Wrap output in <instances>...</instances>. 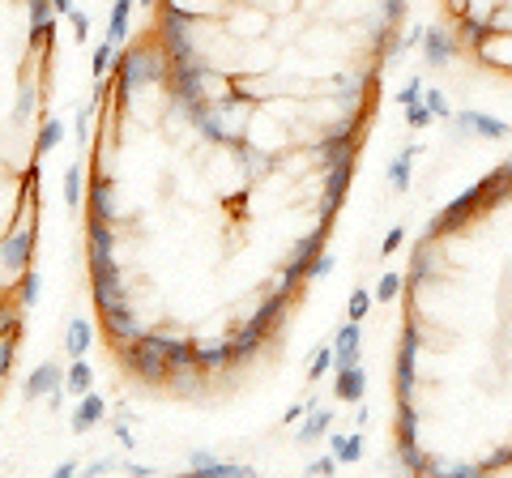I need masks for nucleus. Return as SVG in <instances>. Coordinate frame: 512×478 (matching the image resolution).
<instances>
[{"label":"nucleus","mask_w":512,"mask_h":478,"mask_svg":"<svg viewBox=\"0 0 512 478\" xmlns=\"http://www.w3.org/2000/svg\"><path fill=\"white\" fill-rule=\"evenodd\" d=\"M111 73H116V103H133L137 90L146 86H167L171 77V56L163 52V43H158L154 35L141 39V43H124L116 52V65H111Z\"/></svg>","instance_id":"obj_1"},{"label":"nucleus","mask_w":512,"mask_h":478,"mask_svg":"<svg viewBox=\"0 0 512 478\" xmlns=\"http://www.w3.org/2000/svg\"><path fill=\"white\" fill-rule=\"evenodd\" d=\"M286 304H291V295L286 291H269L261 304H256L248 316H244V325H239L231 333V342H235V363L244 368V363L261 350L269 338H274V329L282 325V316H286Z\"/></svg>","instance_id":"obj_2"},{"label":"nucleus","mask_w":512,"mask_h":478,"mask_svg":"<svg viewBox=\"0 0 512 478\" xmlns=\"http://www.w3.org/2000/svg\"><path fill=\"white\" fill-rule=\"evenodd\" d=\"M116 363L128 372V376H137L141 385H154V389H167V376H171V359H167V350L158 346L154 338V329H146L137 342H124L116 346Z\"/></svg>","instance_id":"obj_3"},{"label":"nucleus","mask_w":512,"mask_h":478,"mask_svg":"<svg viewBox=\"0 0 512 478\" xmlns=\"http://www.w3.org/2000/svg\"><path fill=\"white\" fill-rule=\"evenodd\" d=\"M359 116H350V111H346V116L342 120H333L329 124V129L325 133H320L316 137V163L320 167H333V163H342V158H355L359 154Z\"/></svg>","instance_id":"obj_4"},{"label":"nucleus","mask_w":512,"mask_h":478,"mask_svg":"<svg viewBox=\"0 0 512 478\" xmlns=\"http://www.w3.org/2000/svg\"><path fill=\"white\" fill-rule=\"evenodd\" d=\"M419 350H423V329L410 316V321L402 325V342H397V359H393L397 397H414V389H419Z\"/></svg>","instance_id":"obj_5"},{"label":"nucleus","mask_w":512,"mask_h":478,"mask_svg":"<svg viewBox=\"0 0 512 478\" xmlns=\"http://www.w3.org/2000/svg\"><path fill=\"white\" fill-rule=\"evenodd\" d=\"M35 222H13V227L0 235V274L18 282L30 261H35Z\"/></svg>","instance_id":"obj_6"},{"label":"nucleus","mask_w":512,"mask_h":478,"mask_svg":"<svg viewBox=\"0 0 512 478\" xmlns=\"http://www.w3.org/2000/svg\"><path fill=\"white\" fill-rule=\"evenodd\" d=\"M320 252H325V231H308L295 244V252H291V261H286V269L278 274V282H274V291H286V295H295L303 282L312 278V265L320 261Z\"/></svg>","instance_id":"obj_7"},{"label":"nucleus","mask_w":512,"mask_h":478,"mask_svg":"<svg viewBox=\"0 0 512 478\" xmlns=\"http://www.w3.org/2000/svg\"><path fill=\"white\" fill-rule=\"evenodd\" d=\"M90 265V295H94V308H111L128 299V274L120 269V257H86Z\"/></svg>","instance_id":"obj_8"},{"label":"nucleus","mask_w":512,"mask_h":478,"mask_svg":"<svg viewBox=\"0 0 512 478\" xmlns=\"http://www.w3.org/2000/svg\"><path fill=\"white\" fill-rule=\"evenodd\" d=\"M478 210H487V197H483V184H474V188H466L461 197H453L444 205V210L427 222V235H436V239H448V235H457L466 222L478 214Z\"/></svg>","instance_id":"obj_9"},{"label":"nucleus","mask_w":512,"mask_h":478,"mask_svg":"<svg viewBox=\"0 0 512 478\" xmlns=\"http://www.w3.org/2000/svg\"><path fill=\"white\" fill-rule=\"evenodd\" d=\"M103 316V333H107V342L111 346H124V342H137L141 333H146L150 325L141 321V312L128 304V299H120V304H111V308H103L99 312Z\"/></svg>","instance_id":"obj_10"},{"label":"nucleus","mask_w":512,"mask_h":478,"mask_svg":"<svg viewBox=\"0 0 512 478\" xmlns=\"http://www.w3.org/2000/svg\"><path fill=\"white\" fill-rule=\"evenodd\" d=\"M350 180H355V158H342V163L325 167V193H320V222H325V227H329V218L342 210Z\"/></svg>","instance_id":"obj_11"},{"label":"nucleus","mask_w":512,"mask_h":478,"mask_svg":"<svg viewBox=\"0 0 512 478\" xmlns=\"http://www.w3.org/2000/svg\"><path fill=\"white\" fill-rule=\"evenodd\" d=\"M419 52H423L427 69H448L461 56V35H457V30H444V26H427Z\"/></svg>","instance_id":"obj_12"},{"label":"nucleus","mask_w":512,"mask_h":478,"mask_svg":"<svg viewBox=\"0 0 512 478\" xmlns=\"http://www.w3.org/2000/svg\"><path fill=\"white\" fill-rule=\"evenodd\" d=\"M231 154H235L239 171H244V180H265V175L278 167V158L269 154L265 146H256V137H239L231 146Z\"/></svg>","instance_id":"obj_13"},{"label":"nucleus","mask_w":512,"mask_h":478,"mask_svg":"<svg viewBox=\"0 0 512 478\" xmlns=\"http://www.w3.org/2000/svg\"><path fill=\"white\" fill-rule=\"evenodd\" d=\"M453 124H457V133H466V137H508L512 133L508 120H495L487 111H474V107L453 111Z\"/></svg>","instance_id":"obj_14"},{"label":"nucleus","mask_w":512,"mask_h":478,"mask_svg":"<svg viewBox=\"0 0 512 478\" xmlns=\"http://www.w3.org/2000/svg\"><path fill=\"white\" fill-rule=\"evenodd\" d=\"M86 257H120V231L107 218H86Z\"/></svg>","instance_id":"obj_15"},{"label":"nucleus","mask_w":512,"mask_h":478,"mask_svg":"<svg viewBox=\"0 0 512 478\" xmlns=\"http://www.w3.org/2000/svg\"><path fill=\"white\" fill-rule=\"evenodd\" d=\"M90 214L120 222V193H116V180H111V175H94L90 180Z\"/></svg>","instance_id":"obj_16"},{"label":"nucleus","mask_w":512,"mask_h":478,"mask_svg":"<svg viewBox=\"0 0 512 478\" xmlns=\"http://www.w3.org/2000/svg\"><path fill=\"white\" fill-rule=\"evenodd\" d=\"M56 389H64V368L60 363H39L35 372L26 376V385H22V397L26 402H39V397H47V393H56Z\"/></svg>","instance_id":"obj_17"},{"label":"nucleus","mask_w":512,"mask_h":478,"mask_svg":"<svg viewBox=\"0 0 512 478\" xmlns=\"http://www.w3.org/2000/svg\"><path fill=\"white\" fill-rule=\"evenodd\" d=\"M367 393V376H363V363H350V368H333V397L346 406H359Z\"/></svg>","instance_id":"obj_18"},{"label":"nucleus","mask_w":512,"mask_h":478,"mask_svg":"<svg viewBox=\"0 0 512 478\" xmlns=\"http://www.w3.org/2000/svg\"><path fill=\"white\" fill-rule=\"evenodd\" d=\"M197 363L205 372H231V368H239L235 363V342L231 338H214V342H197Z\"/></svg>","instance_id":"obj_19"},{"label":"nucleus","mask_w":512,"mask_h":478,"mask_svg":"<svg viewBox=\"0 0 512 478\" xmlns=\"http://www.w3.org/2000/svg\"><path fill=\"white\" fill-rule=\"evenodd\" d=\"M333 432V410H325V406H308V414L299 419V432H295V440L299 444H316V440H325Z\"/></svg>","instance_id":"obj_20"},{"label":"nucleus","mask_w":512,"mask_h":478,"mask_svg":"<svg viewBox=\"0 0 512 478\" xmlns=\"http://www.w3.org/2000/svg\"><path fill=\"white\" fill-rule=\"evenodd\" d=\"M363 321H346L338 333H333V355H338V368H350L359 363V346H363Z\"/></svg>","instance_id":"obj_21"},{"label":"nucleus","mask_w":512,"mask_h":478,"mask_svg":"<svg viewBox=\"0 0 512 478\" xmlns=\"http://www.w3.org/2000/svg\"><path fill=\"white\" fill-rule=\"evenodd\" d=\"M103 414H107V402H103V397L99 393H82V397H77V406H73V432L77 436H82V432H90V427H99L103 423Z\"/></svg>","instance_id":"obj_22"},{"label":"nucleus","mask_w":512,"mask_h":478,"mask_svg":"<svg viewBox=\"0 0 512 478\" xmlns=\"http://www.w3.org/2000/svg\"><path fill=\"white\" fill-rule=\"evenodd\" d=\"M478 60H483V65L491 69H512V30H495V35L483 43V47H478V52H474Z\"/></svg>","instance_id":"obj_23"},{"label":"nucleus","mask_w":512,"mask_h":478,"mask_svg":"<svg viewBox=\"0 0 512 478\" xmlns=\"http://www.w3.org/2000/svg\"><path fill=\"white\" fill-rule=\"evenodd\" d=\"M90 342H94V325L86 316H73L69 329H64V350H69V359H86Z\"/></svg>","instance_id":"obj_24"},{"label":"nucleus","mask_w":512,"mask_h":478,"mask_svg":"<svg viewBox=\"0 0 512 478\" xmlns=\"http://www.w3.org/2000/svg\"><path fill=\"white\" fill-rule=\"evenodd\" d=\"M137 0H111V13H107V39L124 47L128 43V18H133Z\"/></svg>","instance_id":"obj_25"},{"label":"nucleus","mask_w":512,"mask_h":478,"mask_svg":"<svg viewBox=\"0 0 512 478\" xmlns=\"http://www.w3.org/2000/svg\"><path fill=\"white\" fill-rule=\"evenodd\" d=\"M325 444H329V453L342 461V466H355V461L363 457V432H355V436H342V432H329L325 436Z\"/></svg>","instance_id":"obj_26"},{"label":"nucleus","mask_w":512,"mask_h":478,"mask_svg":"<svg viewBox=\"0 0 512 478\" xmlns=\"http://www.w3.org/2000/svg\"><path fill=\"white\" fill-rule=\"evenodd\" d=\"M94 389V372H90V363L86 359H73V368L64 372V393H73V397H82Z\"/></svg>","instance_id":"obj_27"},{"label":"nucleus","mask_w":512,"mask_h":478,"mask_svg":"<svg viewBox=\"0 0 512 478\" xmlns=\"http://www.w3.org/2000/svg\"><path fill=\"white\" fill-rule=\"evenodd\" d=\"M60 141H64V120H56V116H52V120H43V124H39V137H35V158L52 154Z\"/></svg>","instance_id":"obj_28"},{"label":"nucleus","mask_w":512,"mask_h":478,"mask_svg":"<svg viewBox=\"0 0 512 478\" xmlns=\"http://www.w3.org/2000/svg\"><path fill=\"white\" fill-rule=\"evenodd\" d=\"M35 107H39V86L35 82H22L18 99H13V124H26L30 116H35Z\"/></svg>","instance_id":"obj_29"},{"label":"nucleus","mask_w":512,"mask_h":478,"mask_svg":"<svg viewBox=\"0 0 512 478\" xmlns=\"http://www.w3.org/2000/svg\"><path fill=\"white\" fill-rule=\"evenodd\" d=\"M22 338V329H13V333H0V385L9 380V372H13V363H18V342Z\"/></svg>","instance_id":"obj_30"},{"label":"nucleus","mask_w":512,"mask_h":478,"mask_svg":"<svg viewBox=\"0 0 512 478\" xmlns=\"http://www.w3.org/2000/svg\"><path fill=\"white\" fill-rule=\"evenodd\" d=\"M39 295H43V278H39V269L30 265L26 274L18 278V304H22V308H35V304H39Z\"/></svg>","instance_id":"obj_31"},{"label":"nucleus","mask_w":512,"mask_h":478,"mask_svg":"<svg viewBox=\"0 0 512 478\" xmlns=\"http://www.w3.org/2000/svg\"><path fill=\"white\" fill-rule=\"evenodd\" d=\"M116 52H120V47L111 43V39H103L99 47H94V56H90V73H94V82H103V77L111 73V65H116Z\"/></svg>","instance_id":"obj_32"},{"label":"nucleus","mask_w":512,"mask_h":478,"mask_svg":"<svg viewBox=\"0 0 512 478\" xmlns=\"http://www.w3.org/2000/svg\"><path fill=\"white\" fill-rule=\"evenodd\" d=\"M410 167H414L410 154H397L389 163V188L393 193H410Z\"/></svg>","instance_id":"obj_33"},{"label":"nucleus","mask_w":512,"mask_h":478,"mask_svg":"<svg viewBox=\"0 0 512 478\" xmlns=\"http://www.w3.org/2000/svg\"><path fill=\"white\" fill-rule=\"evenodd\" d=\"M99 99V94H94ZM94 99L90 103H77V116H73V141H77V150H86V141H90V120H94Z\"/></svg>","instance_id":"obj_34"},{"label":"nucleus","mask_w":512,"mask_h":478,"mask_svg":"<svg viewBox=\"0 0 512 478\" xmlns=\"http://www.w3.org/2000/svg\"><path fill=\"white\" fill-rule=\"evenodd\" d=\"M64 205H69V210L82 205V163L64 167Z\"/></svg>","instance_id":"obj_35"},{"label":"nucleus","mask_w":512,"mask_h":478,"mask_svg":"<svg viewBox=\"0 0 512 478\" xmlns=\"http://www.w3.org/2000/svg\"><path fill=\"white\" fill-rule=\"evenodd\" d=\"M406 291V278L402 274H380V282H376V304H393V299L397 295H402Z\"/></svg>","instance_id":"obj_36"},{"label":"nucleus","mask_w":512,"mask_h":478,"mask_svg":"<svg viewBox=\"0 0 512 478\" xmlns=\"http://www.w3.org/2000/svg\"><path fill=\"white\" fill-rule=\"evenodd\" d=\"M338 368V355H333V346H320L312 355V368H308V380H325V372Z\"/></svg>","instance_id":"obj_37"},{"label":"nucleus","mask_w":512,"mask_h":478,"mask_svg":"<svg viewBox=\"0 0 512 478\" xmlns=\"http://www.w3.org/2000/svg\"><path fill=\"white\" fill-rule=\"evenodd\" d=\"M372 291H363V286H355V291H350V304H346V312H350V321H363L367 312H372Z\"/></svg>","instance_id":"obj_38"},{"label":"nucleus","mask_w":512,"mask_h":478,"mask_svg":"<svg viewBox=\"0 0 512 478\" xmlns=\"http://www.w3.org/2000/svg\"><path fill=\"white\" fill-rule=\"evenodd\" d=\"M423 99H427V107H431V116L436 120H453V103L444 99V90L431 86V90H423Z\"/></svg>","instance_id":"obj_39"},{"label":"nucleus","mask_w":512,"mask_h":478,"mask_svg":"<svg viewBox=\"0 0 512 478\" xmlns=\"http://www.w3.org/2000/svg\"><path fill=\"white\" fill-rule=\"evenodd\" d=\"M406 13H410V0H380V18L389 26H402Z\"/></svg>","instance_id":"obj_40"},{"label":"nucleus","mask_w":512,"mask_h":478,"mask_svg":"<svg viewBox=\"0 0 512 478\" xmlns=\"http://www.w3.org/2000/svg\"><path fill=\"white\" fill-rule=\"evenodd\" d=\"M431 120H436V116H431L427 99H419V103H410V107H406V124H410V129H427Z\"/></svg>","instance_id":"obj_41"},{"label":"nucleus","mask_w":512,"mask_h":478,"mask_svg":"<svg viewBox=\"0 0 512 478\" xmlns=\"http://www.w3.org/2000/svg\"><path fill=\"white\" fill-rule=\"evenodd\" d=\"M419 99H423V77H410V82H406L402 90H397V99H393V103L406 111L410 103H419Z\"/></svg>","instance_id":"obj_42"},{"label":"nucleus","mask_w":512,"mask_h":478,"mask_svg":"<svg viewBox=\"0 0 512 478\" xmlns=\"http://www.w3.org/2000/svg\"><path fill=\"white\" fill-rule=\"evenodd\" d=\"M214 461H218V457H214L210 449H192V453H188V470H192V474H205V470L214 466Z\"/></svg>","instance_id":"obj_43"},{"label":"nucleus","mask_w":512,"mask_h":478,"mask_svg":"<svg viewBox=\"0 0 512 478\" xmlns=\"http://www.w3.org/2000/svg\"><path fill=\"white\" fill-rule=\"evenodd\" d=\"M69 22H73V30H77V35H73V39H77V43H86V39H90V13H82V9H73V13H69Z\"/></svg>","instance_id":"obj_44"},{"label":"nucleus","mask_w":512,"mask_h":478,"mask_svg":"<svg viewBox=\"0 0 512 478\" xmlns=\"http://www.w3.org/2000/svg\"><path fill=\"white\" fill-rule=\"evenodd\" d=\"M13 329H22V316H18V308L0 304V333H13Z\"/></svg>","instance_id":"obj_45"},{"label":"nucleus","mask_w":512,"mask_h":478,"mask_svg":"<svg viewBox=\"0 0 512 478\" xmlns=\"http://www.w3.org/2000/svg\"><path fill=\"white\" fill-rule=\"evenodd\" d=\"M342 466V461L338 457H333V453H325V457H316V461H308V474H333V470H338Z\"/></svg>","instance_id":"obj_46"},{"label":"nucleus","mask_w":512,"mask_h":478,"mask_svg":"<svg viewBox=\"0 0 512 478\" xmlns=\"http://www.w3.org/2000/svg\"><path fill=\"white\" fill-rule=\"evenodd\" d=\"M402 239H406V231H402V227H393L389 235H384V244H380V252H384V257H393V252H397V248H402Z\"/></svg>","instance_id":"obj_47"},{"label":"nucleus","mask_w":512,"mask_h":478,"mask_svg":"<svg viewBox=\"0 0 512 478\" xmlns=\"http://www.w3.org/2000/svg\"><path fill=\"white\" fill-rule=\"evenodd\" d=\"M333 265H338V257H333V252H320V261L312 265V278H329Z\"/></svg>","instance_id":"obj_48"},{"label":"nucleus","mask_w":512,"mask_h":478,"mask_svg":"<svg viewBox=\"0 0 512 478\" xmlns=\"http://www.w3.org/2000/svg\"><path fill=\"white\" fill-rule=\"evenodd\" d=\"M308 406H312V397H308V402H291V406H286V414H282V423H286V427L299 423L303 414H308Z\"/></svg>","instance_id":"obj_49"},{"label":"nucleus","mask_w":512,"mask_h":478,"mask_svg":"<svg viewBox=\"0 0 512 478\" xmlns=\"http://www.w3.org/2000/svg\"><path fill=\"white\" fill-rule=\"evenodd\" d=\"M120 466V461L116 457H103V461H90V466H86V478H94V474H107V470H116Z\"/></svg>","instance_id":"obj_50"},{"label":"nucleus","mask_w":512,"mask_h":478,"mask_svg":"<svg viewBox=\"0 0 512 478\" xmlns=\"http://www.w3.org/2000/svg\"><path fill=\"white\" fill-rule=\"evenodd\" d=\"M444 5H448V13H453V18H461V13L470 9V0H444Z\"/></svg>","instance_id":"obj_51"},{"label":"nucleus","mask_w":512,"mask_h":478,"mask_svg":"<svg viewBox=\"0 0 512 478\" xmlns=\"http://www.w3.org/2000/svg\"><path fill=\"white\" fill-rule=\"evenodd\" d=\"M77 474V461H60L56 466V478H73Z\"/></svg>","instance_id":"obj_52"},{"label":"nucleus","mask_w":512,"mask_h":478,"mask_svg":"<svg viewBox=\"0 0 512 478\" xmlns=\"http://www.w3.org/2000/svg\"><path fill=\"white\" fill-rule=\"evenodd\" d=\"M52 5H56V13H64V18H69V13L77 9V0H52Z\"/></svg>","instance_id":"obj_53"},{"label":"nucleus","mask_w":512,"mask_h":478,"mask_svg":"<svg viewBox=\"0 0 512 478\" xmlns=\"http://www.w3.org/2000/svg\"><path fill=\"white\" fill-rule=\"evenodd\" d=\"M500 171H504V184H508V197H512V158H508V163H504Z\"/></svg>","instance_id":"obj_54"},{"label":"nucleus","mask_w":512,"mask_h":478,"mask_svg":"<svg viewBox=\"0 0 512 478\" xmlns=\"http://www.w3.org/2000/svg\"><path fill=\"white\" fill-rule=\"evenodd\" d=\"M137 5H141V9H158V5H163V0H137Z\"/></svg>","instance_id":"obj_55"}]
</instances>
